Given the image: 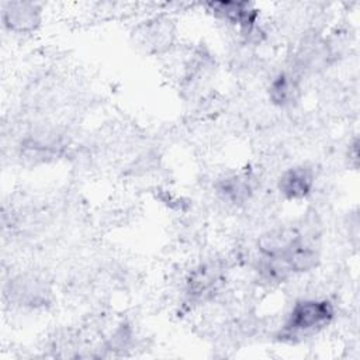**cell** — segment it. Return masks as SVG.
Instances as JSON below:
<instances>
[{
  "mask_svg": "<svg viewBox=\"0 0 360 360\" xmlns=\"http://www.w3.org/2000/svg\"><path fill=\"white\" fill-rule=\"evenodd\" d=\"M333 316L335 308L330 301L323 298L300 300L288 312L280 332V339L292 340V338H301L302 335L314 333L329 325Z\"/></svg>",
  "mask_w": 360,
  "mask_h": 360,
  "instance_id": "1",
  "label": "cell"
},
{
  "mask_svg": "<svg viewBox=\"0 0 360 360\" xmlns=\"http://www.w3.org/2000/svg\"><path fill=\"white\" fill-rule=\"evenodd\" d=\"M224 283L222 270L214 263H204L190 271L186 287L194 300H208L219 291Z\"/></svg>",
  "mask_w": 360,
  "mask_h": 360,
  "instance_id": "2",
  "label": "cell"
},
{
  "mask_svg": "<svg viewBox=\"0 0 360 360\" xmlns=\"http://www.w3.org/2000/svg\"><path fill=\"white\" fill-rule=\"evenodd\" d=\"M211 11L225 21L250 34L257 21V10L249 1H211L207 4Z\"/></svg>",
  "mask_w": 360,
  "mask_h": 360,
  "instance_id": "3",
  "label": "cell"
},
{
  "mask_svg": "<svg viewBox=\"0 0 360 360\" xmlns=\"http://www.w3.org/2000/svg\"><path fill=\"white\" fill-rule=\"evenodd\" d=\"M41 21V10L35 3L10 1L3 7L4 25L15 32L34 31Z\"/></svg>",
  "mask_w": 360,
  "mask_h": 360,
  "instance_id": "4",
  "label": "cell"
},
{
  "mask_svg": "<svg viewBox=\"0 0 360 360\" xmlns=\"http://www.w3.org/2000/svg\"><path fill=\"white\" fill-rule=\"evenodd\" d=\"M315 176L312 169L300 165L287 169L278 180V191L287 200H302L308 197L314 188Z\"/></svg>",
  "mask_w": 360,
  "mask_h": 360,
  "instance_id": "5",
  "label": "cell"
},
{
  "mask_svg": "<svg viewBox=\"0 0 360 360\" xmlns=\"http://www.w3.org/2000/svg\"><path fill=\"white\" fill-rule=\"evenodd\" d=\"M332 56V48L323 38L318 35H309L302 39L295 59L298 68L302 70H316L326 66Z\"/></svg>",
  "mask_w": 360,
  "mask_h": 360,
  "instance_id": "6",
  "label": "cell"
},
{
  "mask_svg": "<svg viewBox=\"0 0 360 360\" xmlns=\"http://www.w3.org/2000/svg\"><path fill=\"white\" fill-rule=\"evenodd\" d=\"M280 259L287 264L291 273H305L318 266L319 255L311 245L305 243L302 236H300Z\"/></svg>",
  "mask_w": 360,
  "mask_h": 360,
  "instance_id": "7",
  "label": "cell"
},
{
  "mask_svg": "<svg viewBox=\"0 0 360 360\" xmlns=\"http://www.w3.org/2000/svg\"><path fill=\"white\" fill-rule=\"evenodd\" d=\"M300 97V82L291 72H280L269 86V98L273 104L287 107Z\"/></svg>",
  "mask_w": 360,
  "mask_h": 360,
  "instance_id": "8",
  "label": "cell"
},
{
  "mask_svg": "<svg viewBox=\"0 0 360 360\" xmlns=\"http://www.w3.org/2000/svg\"><path fill=\"white\" fill-rule=\"evenodd\" d=\"M300 236L301 235L291 228H278L263 233L257 240V246L263 256L280 257Z\"/></svg>",
  "mask_w": 360,
  "mask_h": 360,
  "instance_id": "9",
  "label": "cell"
},
{
  "mask_svg": "<svg viewBox=\"0 0 360 360\" xmlns=\"http://www.w3.org/2000/svg\"><path fill=\"white\" fill-rule=\"evenodd\" d=\"M217 190H218V194L228 202H232V204L246 202L253 193L252 177L246 173L228 176L219 180Z\"/></svg>",
  "mask_w": 360,
  "mask_h": 360,
  "instance_id": "10",
  "label": "cell"
}]
</instances>
